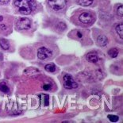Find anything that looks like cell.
I'll return each instance as SVG.
<instances>
[{
	"label": "cell",
	"instance_id": "d6986e66",
	"mask_svg": "<svg viewBox=\"0 0 123 123\" xmlns=\"http://www.w3.org/2000/svg\"><path fill=\"white\" fill-rule=\"evenodd\" d=\"M44 106H48V104H49V97H48V95H44Z\"/></svg>",
	"mask_w": 123,
	"mask_h": 123
},
{
	"label": "cell",
	"instance_id": "5b68a950",
	"mask_svg": "<svg viewBox=\"0 0 123 123\" xmlns=\"http://www.w3.org/2000/svg\"><path fill=\"white\" fill-rule=\"evenodd\" d=\"M52 54H53L52 51L45 47H41L37 50V57L40 60H45L49 58L52 56Z\"/></svg>",
	"mask_w": 123,
	"mask_h": 123
},
{
	"label": "cell",
	"instance_id": "ac0fdd59",
	"mask_svg": "<svg viewBox=\"0 0 123 123\" xmlns=\"http://www.w3.org/2000/svg\"><path fill=\"white\" fill-rule=\"evenodd\" d=\"M42 88L44 89V90H45V91H49V90H50V89L52 88V85L49 84V83H44V84L43 85Z\"/></svg>",
	"mask_w": 123,
	"mask_h": 123
},
{
	"label": "cell",
	"instance_id": "8992f818",
	"mask_svg": "<svg viewBox=\"0 0 123 123\" xmlns=\"http://www.w3.org/2000/svg\"><path fill=\"white\" fill-rule=\"evenodd\" d=\"M79 20L83 24H91L93 22V15L89 12H83L80 15Z\"/></svg>",
	"mask_w": 123,
	"mask_h": 123
},
{
	"label": "cell",
	"instance_id": "7a4b0ae2",
	"mask_svg": "<svg viewBox=\"0 0 123 123\" xmlns=\"http://www.w3.org/2000/svg\"><path fill=\"white\" fill-rule=\"evenodd\" d=\"M16 27L20 30H29L31 27V22L29 18H21L17 21Z\"/></svg>",
	"mask_w": 123,
	"mask_h": 123
},
{
	"label": "cell",
	"instance_id": "4fadbf2b",
	"mask_svg": "<svg viewBox=\"0 0 123 123\" xmlns=\"http://www.w3.org/2000/svg\"><path fill=\"white\" fill-rule=\"evenodd\" d=\"M116 32L120 37V38L122 39L123 38V24L122 23H120L116 26Z\"/></svg>",
	"mask_w": 123,
	"mask_h": 123
},
{
	"label": "cell",
	"instance_id": "2e32d148",
	"mask_svg": "<svg viewBox=\"0 0 123 123\" xmlns=\"http://www.w3.org/2000/svg\"><path fill=\"white\" fill-rule=\"evenodd\" d=\"M107 117H108L110 121L112 122H117L119 120V117L116 116V115H108Z\"/></svg>",
	"mask_w": 123,
	"mask_h": 123
},
{
	"label": "cell",
	"instance_id": "9c48e42d",
	"mask_svg": "<svg viewBox=\"0 0 123 123\" xmlns=\"http://www.w3.org/2000/svg\"><path fill=\"white\" fill-rule=\"evenodd\" d=\"M24 73L27 75H30V76H33V75H37L39 74V71L36 68H29L24 71Z\"/></svg>",
	"mask_w": 123,
	"mask_h": 123
},
{
	"label": "cell",
	"instance_id": "9a60e30c",
	"mask_svg": "<svg viewBox=\"0 0 123 123\" xmlns=\"http://www.w3.org/2000/svg\"><path fill=\"white\" fill-rule=\"evenodd\" d=\"M44 69L49 72H54L56 71V66H55L54 64H49L45 65Z\"/></svg>",
	"mask_w": 123,
	"mask_h": 123
},
{
	"label": "cell",
	"instance_id": "e0dca14e",
	"mask_svg": "<svg viewBox=\"0 0 123 123\" xmlns=\"http://www.w3.org/2000/svg\"><path fill=\"white\" fill-rule=\"evenodd\" d=\"M117 14H118V16H120L121 18L123 17V6H122V5L118 6L117 10Z\"/></svg>",
	"mask_w": 123,
	"mask_h": 123
},
{
	"label": "cell",
	"instance_id": "44dd1931",
	"mask_svg": "<svg viewBox=\"0 0 123 123\" xmlns=\"http://www.w3.org/2000/svg\"><path fill=\"white\" fill-rule=\"evenodd\" d=\"M77 34H78V37H79L80 38H82V37H83V34H82L81 33L78 32V33H77Z\"/></svg>",
	"mask_w": 123,
	"mask_h": 123
},
{
	"label": "cell",
	"instance_id": "52a82bcc",
	"mask_svg": "<svg viewBox=\"0 0 123 123\" xmlns=\"http://www.w3.org/2000/svg\"><path fill=\"white\" fill-rule=\"evenodd\" d=\"M86 58H87V61L90 63H96L98 61V56H97V54L95 53H94V52H90V53H88L87 54Z\"/></svg>",
	"mask_w": 123,
	"mask_h": 123
},
{
	"label": "cell",
	"instance_id": "277c9868",
	"mask_svg": "<svg viewBox=\"0 0 123 123\" xmlns=\"http://www.w3.org/2000/svg\"><path fill=\"white\" fill-rule=\"evenodd\" d=\"M67 0H49V4L54 10H61L66 6Z\"/></svg>",
	"mask_w": 123,
	"mask_h": 123
},
{
	"label": "cell",
	"instance_id": "ba28073f",
	"mask_svg": "<svg viewBox=\"0 0 123 123\" xmlns=\"http://www.w3.org/2000/svg\"><path fill=\"white\" fill-rule=\"evenodd\" d=\"M97 42L100 46H106L108 44V39L106 36L104 35H100L97 38Z\"/></svg>",
	"mask_w": 123,
	"mask_h": 123
},
{
	"label": "cell",
	"instance_id": "3957f363",
	"mask_svg": "<svg viewBox=\"0 0 123 123\" xmlns=\"http://www.w3.org/2000/svg\"><path fill=\"white\" fill-rule=\"evenodd\" d=\"M63 80H64V87L66 89H75L78 87V84L73 80L72 75H65Z\"/></svg>",
	"mask_w": 123,
	"mask_h": 123
},
{
	"label": "cell",
	"instance_id": "ffe728a7",
	"mask_svg": "<svg viewBox=\"0 0 123 123\" xmlns=\"http://www.w3.org/2000/svg\"><path fill=\"white\" fill-rule=\"evenodd\" d=\"M10 0H0V4H7Z\"/></svg>",
	"mask_w": 123,
	"mask_h": 123
},
{
	"label": "cell",
	"instance_id": "30bf717a",
	"mask_svg": "<svg viewBox=\"0 0 123 123\" xmlns=\"http://www.w3.org/2000/svg\"><path fill=\"white\" fill-rule=\"evenodd\" d=\"M0 91L3 93H9L10 92V88L7 86L6 83L4 82V81H2L0 82Z\"/></svg>",
	"mask_w": 123,
	"mask_h": 123
},
{
	"label": "cell",
	"instance_id": "7402d4cb",
	"mask_svg": "<svg viewBox=\"0 0 123 123\" xmlns=\"http://www.w3.org/2000/svg\"><path fill=\"white\" fill-rule=\"evenodd\" d=\"M2 19H3V18H2V16H0V22H1V21H2Z\"/></svg>",
	"mask_w": 123,
	"mask_h": 123
},
{
	"label": "cell",
	"instance_id": "6da1fadb",
	"mask_svg": "<svg viewBox=\"0 0 123 123\" xmlns=\"http://www.w3.org/2000/svg\"><path fill=\"white\" fill-rule=\"evenodd\" d=\"M14 6L21 14L28 15L32 12L33 4L31 2V0H15Z\"/></svg>",
	"mask_w": 123,
	"mask_h": 123
},
{
	"label": "cell",
	"instance_id": "8fae6325",
	"mask_svg": "<svg viewBox=\"0 0 123 123\" xmlns=\"http://www.w3.org/2000/svg\"><path fill=\"white\" fill-rule=\"evenodd\" d=\"M0 46L4 50H7L8 49H10V44L8 41L6 39H0Z\"/></svg>",
	"mask_w": 123,
	"mask_h": 123
},
{
	"label": "cell",
	"instance_id": "7c38bea8",
	"mask_svg": "<svg viewBox=\"0 0 123 123\" xmlns=\"http://www.w3.org/2000/svg\"><path fill=\"white\" fill-rule=\"evenodd\" d=\"M94 0H76V2L83 6H88L92 3Z\"/></svg>",
	"mask_w": 123,
	"mask_h": 123
},
{
	"label": "cell",
	"instance_id": "5bb4252c",
	"mask_svg": "<svg viewBox=\"0 0 123 123\" xmlns=\"http://www.w3.org/2000/svg\"><path fill=\"white\" fill-rule=\"evenodd\" d=\"M118 53H119L118 49H116V48L111 49L108 51V54L110 55V56L112 57V58H115V57H117Z\"/></svg>",
	"mask_w": 123,
	"mask_h": 123
}]
</instances>
